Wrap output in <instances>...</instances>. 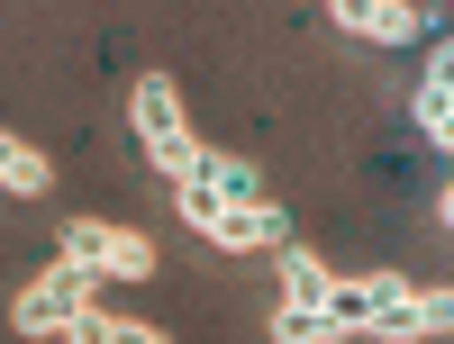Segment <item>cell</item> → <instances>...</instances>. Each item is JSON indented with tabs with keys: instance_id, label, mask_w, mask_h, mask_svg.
<instances>
[{
	"instance_id": "obj_1",
	"label": "cell",
	"mask_w": 454,
	"mask_h": 344,
	"mask_svg": "<svg viewBox=\"0 0 454 344\" xmlns=\"http://www.w3.org/2000/svg\"><path fill=\"white\" fill-rule=\"evenodd\" d=\"M454 326V299L445 290H419L400 272H364V299H355V326L346 344H409V335H445Z\"/></svg>"
},
{
	"instance_id": "obj_2",
	"label": "cell",
	"mask_w": 454,
	"mask_h": 344,
	"mask_svg": "<svg viewBox=\"0 0 454 344\" xmlns=\"http://www.w3.org/2000/svg\"><path fill=\"white\" fill-rule=\"evenodd\" d=\"M128 118H137V145H145V164H155L173 190L200 172V155H209V145L192 136V118H182V91H173V73H145V82H137V100H128Z\"/></svg>"
},
{
	"instance_id": "obj_3",
	"label": "cell",
	"mask_w": 454,
	"mask_h": 344,
	"mask_svg": "<svg viewBox=\"0 0 454 344\" xmlns=\"http://www.w3.org/2000/svg\"><path fill=\"white\" fill-rule=\"evenodd\" d=\"M182 226L209 236L218 254H263V245H291V209L282 200H200V190H182Z\"/></svg>"
},
{
	"instance_id": "obj_4",
	"label": "cell",
	"mask_w": 454,
	"mask_h": 344,
	"mask_svg": "<svg viewBox=\"0 0 454 344\" xmlns=\"http://www.w3.org/2000/svg\"><path fill=\"white\" fill-rule=\"evenodd\" d=\"M55 254L82 263V272H100V281H145V272H155V245L128 236V226H109V218H64Z\"/></svg>"
},
{
	"instance_id": "obj_5",
	"label": "cell",
	"mask_w": 454,
	"mask_h": 344,
	"mask_svg": "<svg viewBox=\"0 0 454 344\" xmlns=\"http://www.w3.org/2000/svg\"><path fill=\"white\" fill-rule=\"evenodd\" d=\"M82 309H100V272H82V263H64V272H36L27 290H19V309H10V326L19 335H64Z\"/></svg>"
},
{
	"instance_id": "obj_6",
	"label": "cell",
	"mask_w": 454,
	"mask_h": 344,
	"mask_svg": "<svg viewBox=\"0 0 454 344\" xmlns=\"http://www.w3.org/2000/svg\"><path fill=\"white\" fill-rule=\"evenodd\" d=\"M327 27L364 36V46H419L436 19H427V10H409V0H336V10H327Z\"/></svg>"
},
{
	"instance_id": "obj_7",
	"label": "cell",
	"mask_w": 454,
	"mask_h": 344,
	"mask_svg": "<svg viewBox=\"0 0 454 344\" xmlns=\"http://www.w3.org/2000/svg\"><path fill=\"white\" fill-rule=\"evenodd\" d=\"M409 109H419V136L445 155V145H454V55L427 64V82H419V100H409Z\"/></svg>"
},
{
	"instance_id": "obj_8",
	"label": "cell",
	"mask_w": 454,
	"mask_h": 344,
	"mask_svg": "<svg viewBox=\"0 0 454 344\" xmlns=\"http://www.w3.org/2000/svg\"><path fill=\"white\" fill-rule=\"evenodd\" d=\"M0 190H19V200H46L55 190V164L36 155V145H19L10 127H0Z\"/></svg>"
},
{
	"instance_id": "obj_9",
	"label": "cell",
	"mask_w": 454,
	"mask_h": 344,
	"mask_svg": "<svg viewBox=\"0 0 454 344\" xmlns=\"http://www.w3.org/2000/svg\"><path fill=\"white\" fill-rule=\"evenodd\" d=\"M336 290V272L309 254V245H282V309H318V299Z\"/></svg>"
},
{
	"instance_id": "obj_10",
	"label": "cell",
	"mask_w": 454,
	"mask_h": 344,
	"mask_svg": "<svg viewBox=\"0 0 454 344\" xmlns=\"http://www.w3.org/2000/svg\"><path fill=\"white\" fill-rule=\"evenodd\" d=\"M64 344H173L164 326H137V317H100V309H82L64 326Z\"/></svg>"
}]
</instances>
